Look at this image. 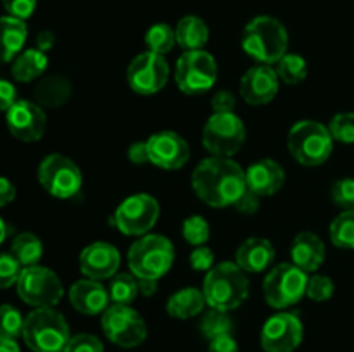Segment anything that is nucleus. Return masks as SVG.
<instances>
[{
    "instance_id": "obj_12",
    "label": "nucleus",
    "mask_w": 354,
    "mask_h": 352,
    "mask_svg": "<svg viewBox=\"0 0 354 352\" xmlns=\"http://www.w3.org/2000/svg\"><path fill=\"white\" fill-rule=\"evenodd\" d=\"M38 182L48 195L55 199H71L78 195L83 185L82 169L62 154H50L38 166Z\"/></svg>"
},
{
    "instance_id": "obj_50",
    "label": "nucleus",
    "mask_w": 354,
    "mask_h": 352,
    "mask_svg": "<svg viewBox=\"0 0 354 352\" xmlns=\"http://www.w3.org/2000/svg\"><path fill=\"white\" fill-rule=\"evenodd\" d=\"M55 43V35L52 31L44 30L37 37V48L41 52H48Z\"/></svg>"
},
{
    "instance_id": "obj_45",
    "label": "nucleus",
    "mask_w": 354,
    "mask_h": 352,
    "mask_svg": "<svg viewBox=\"0 0 354 352\" xmlns=\"http://www.w3.org/2000/svg\"><path fill=\"white\" fill-rule=\"evenodd\" d=\"M259 199H261V197L256 195V193L251 192L249 188H245L244 193H242V195L239 197L237 202H235V209H237L239 213H242V214L258 213Z\"/></svg>"
},
{
    "instance_id": "obj_48",
    "label": "nucleus",
    "mask_w": 354,
    "mask_h": 352,
    "mask_svg": "<svg viewBox=\"0 0 354 352\" xmlns=\"http://www.w3.org/2000/svg\"><path fill=\"white\" fill-rule=\"evenodd\" d=\"M128 159H130L133 164L144 166L149 161V150H147V141H135L128 148Z\"/></svg>"
},
{
    "instance_id": "obj_4",
    "label": "nucleus",
    "mask_w": 354,
    "mask_h": 352,
    "mask_svg": "<svg viewBox=\"0 0 354 352\" xmlns=\"http://www.w3.org/2000/svg\"><path fill=\"white\" fill-rule=\"evenodd\" d=\"M175 247L162 235L147 233L138 237L128 251V268L135 278L159 280L171 269Z\"/></svg>"
},
{
    "instance_id": "obj_43",
    "label": "nucleus",
    "mask_w": 354,
    "mask_h": 352,
    "mask_svg": "<svg viewBox=\"0 0 354 352\" xmlns=\"http://www.w3.org/2000/svg\"><path fill=\"white\" fill-rule=\"evenodd\" d=\"M190 266L196 271H209L214 268V254L209 247L206 245H199L190 252Z\"/></svg>"
},
{
    "instance_id": "obj_13",
    "label": "nucleus",
    "mask_w": 354,
    "mask_h": 352,
    "mask_svg": "<svg viewBox=\"0 0 354 352\" xmlns=\"http://www.w3.org/2000/svg\"><path fill=\"white\" fill-rule=\"evenodd\" d=\"M104 335L123 349L138 347L147 337V326L140 314L130 306L111 304L102 313Z\"/></svg>"
},
{
    "instance_id": "obj_5",
    "label": "nucleus",
    "mask_w": 354,
    "mask_h": 352,
    "mask_svg": "<svg viewBox=\"0 0 354 352\" xmlns=\"http://www.w3.org/2000/svg\"><path fill=\"white\" fill-rule=\"evenodd\" d=\"M69 338L68 321L54 307H38L24 317L23 340L33 352H62Z\"/></svg>"
},
{
    "instance_id": "obj_16",
    "label": "nucleus",
    "mask_w": 354,
    "mask_h": 352,
    "mask_svg": "<svg viewBox=\"0 0 354 352\" xmlns=\"http://www.w3.org/2000/svg\"><path fill=\"white\" fill-rule=\"evenodd\" d=\"M147 150L151 164L166 171H175L189 162L190 148L185 138L176 131H158L147 138Z\"/></svg>"
},
{
    "instance_id": "obj_29",
    "label": "nucleus",
    "mask_w": 354,
    "mask_h": 352,
    "mask_svg": "<svg viewBox=\"0 0 354 352\" xmlns=\"http://www.w3.org/2000/svg\"><path fill=\"white\" fill-rule=\"evenodd\" d=\"M10 254L16 257V261L23 268H30V266H37L40 262L41 255H44V245L37 235L24 231L12 240Z\"/></svg>"
},
{
    "instance_id": "obj_28",
    "label": "nucleus",
    "mask_w": 354,
    "mask_h": 352,
    "mask_svg": "<svg viewBox=\"0 0 354 352\" xmlns=\"http://www.w3.org/2000/svg\"><path fill=\"white\" fill-rule=\"evenodd\" d=\"M48 57L38 48H28L21 52L12 62V76L19 83H30L40 78L47 71Z\"/></svg>"
},
{
    "instance_id": "obj_38",
    "label": "nucleus",
    "mask_w": 354,
    "mask_h": 352,
    "mask_svg": "<svg viewBox=\"0 0 354 352\" xmlns=\"http://www.w3.org/2000/svg\"><path fill=\"white\" fill-rule=\"evenodd\" d=\"M334 282L325 275H313L308 278L306 295L315 302H325L334 295Z\"/></svg>"
},
{
    "instance_id": "obj_6",
    "label": "nucleus",
    "mask_w": 354,
    "mask_h": 352,
    "mask_svg": "<svg viewBox=\"0 0 354 352\" xmlns=\"http://www.w3.org/2000/svg\"><path fill=\"white\" fill-rule=\"evenodd\" d=\"M287 148L299 164L315 168L330 157L334 148L328 126L313 119L297 121L287 135Z\"/></svg>"
},
{
    "instance_id": "obj_37",
    "label": "nucleus",
    "mask_w": 354,
    "mask_h": 352,
    "mask_svg": "<svg viewBox=\"0 0 354 352\" xmlns=\"http://www.w3.org/2000/svg\"><path fill=\"white\" fill-rule=\"evenodd\" d=\"M332 138L341 144H354V113H339L328 124Z\"/></svg>"
},
{
    "instance_id": "obj_25",
    "label": "nucleus",
    "mask_w": 354,
    "mask_h": 352,
    "mask_svg": "<svg viewBox=\"0 0 354 352\" xmlns=\"http://www.w3.org/2000/svg\"><path fill=\"white\" fill-rule=\"evenodd\" d=\"M28 28L23 19L12 16L0 17V62H10L23 50Z\"/></svg>"
},
{
    "instance_id": "obj_15",
    "label": "nucleus",
    "mask_w": 354,
    "mask_h": 352,
    "mask_svg": "<svg viewBox=\"0 0 354 352\" xmlns=\"http://www.w3.org/2000/svg\"><path fill=\"white\" fill-rule=\"evenodd\" d=\"M304 338V326L297 313H279L266 320L261 330L265 352H294Z\"/></svg>"
},
{
    "instance_id": "obj_34",
    "label": "nucleus",
    "mask_w": 354,
    "mask_h": 352,
    "mask_svg": "<svg viewBox=\"0 0 354 352\" xmlns=\"http://www.w3.org/2000/svg\"><path fill=\"white\" fill-rule=\"evenodd\" d=\"M201 331L206 338L213 340V338L221 337V335H232L234 331V321L230 320L225 311L209 309L201 320Z\"/></svg>"
},
{
    "instance_id": "obj_8",
    "label": "nucleus",
    "mask_w": 354,
    "mask_h": 352,
    "mask_svg": "<svg viewBox=\"0 0 354 352\" xmlns=\"http://www.w3.org/2000/svg\"><path fill=\"white\" fill-rule=\"evenodd\" d=\"M159 202L149 193H135L124 199L111 216V224L127 237H144L158 223Z\"/></svg>"
},
{
    "instance_id": "obj_30",
    "label": "nucleus",
    "mask_w": 354,
    "mask_h": 352,
    "mask_svg": "<svg viewBox=\"0 0 354 352\" xmlns=\"http://www.w3.org/2000/svg\"><path fill=\"white\" fill-rule=\"evenodd\" d=\"M109 299L113 304L130 306L138 293V280L131 273H116L109 282Z\"/></svg>"
},
{
    "instance_id": "obj_14",
    "label": "nucleus",
    "mask_w": 354,
    "mask_h": 352,
    "mask_svg": "<svg viewBox=\"0 0 354 352\" xmlns=\"http://www.w3.org/2000/svg\"><path fill=\"white\" fill-rule=\"evenodd\" d=\"M169 78V66L165 55L144 52L130 62L127 79L130 88L138 95H154L165 88Z\"/></svg>"
},
{
    "instance_id": "obj_21",
    "label": "nucleus",
    "mask_w": 354,
    "mask_h": 352,
    "mask_svg": "<svg viewBox=\"0 0 354 352\" xmlns=\"http://www.w3.org/2000/svg\"><path fill=\"white\" fill-rule=\"evenodd\" d=\"M69 300L78 313L86 316L102 314L109 307V292L97 280H80L69 289Z\"/></svg>"
},
{
    "instance_id": "obj_47",
    "label": "nucleus",
    "mask_w": 354,
    "mask_h": 352,
    "mask_svg": "<svg viewBox=\"0 0 354 352\" xmlns=\"http://www.w3.org/2000/svg\"><path fill=\"white\" fill-rule=\"evenodd\" d=\"M207 352H239V344L234 335H221L209 340Z\"/></svg>"
},
{
    "instance_id": "obj_44",
    "label": "nucleus",
    "mask_w": 354,
    "mask_h": 352,
    "mask_svg": "<svg viewBox=\"0 0 354 352\" xmlns=\"http://www.w3.org/2000/svg\"><path fill=\"white\" fill-rule=\"evenodd\" d=\"M235 106H237L235 95L232 92H228V90H220V92L214 93V97L211 99V107H213L214 114L234 113Z\"/></svg>"
},
{
    "instance_id": "obj_3",
    "label": "nucleus",
    "mask_w": 354,
    "mask_h": 352,
    "mask_svg": "<svg viewBox=\"0 0 354 352\" xmlns=\"http://www.w3.org/2000/svg\"><path fill=\"white\" fill-rule=\"evenodd\" d=\"M242 48L259 64H277L289 48V33L277 17L258 16L242 31Z\"/></svg>"
},
{
    "instance_id": "obj_39",
    "label": "nucleus",
    "mask_w": 354,
    "mask_h": 352,
    "mask_svg": "<svg viewBox=\"0 0 354 352\" xmlns=\"http://www.w3.org/2000/svg\"><path fill=\"white\" fill-rule=\"evenodd\" d=\"M23 266L16 261L12 254H0V290L16 285Z\"/></svg>"
},
{
    "instance_id": "obj_11",
    "label": "nucleus",
    "mask_w": 354,
    "mask_h": 352,
    "mask_svg": "<svg viewBox=\"0 0 354 352\" xmlns=\"http://www.w3.org/2000/svg\"><path fill=\"white\" fill-rule=\"evenodd\" d=\"M245 141V126L235 113L214 114L203 128V145L214 157H232Z\"/></svg>"
},
{
    "instance_id": "obj_46",
    "label": "nucleus",
    "mask_w": 354,
    "mask_h": 352,
    "mask_svg": "<svg viewBox=\"0 0 354 352\" xmlns=\"http://www.w3.org/2000/svg\"><path fill=\"white\" fill-rule=\"evenodd\" d=\"M17 102L16 86L7 79L0 78V110H9Z\"/></svg>"
},
{
    "instance_id": "obj_10",
    "label": "nucleus",
    "mask_w": 354,
    "mask_h": 352,
    "mask_svg": "<svg viewBox=\"0 0 354 352\" xmlns=\"http://www.w3.org/2000/svg\"><path fill=\"white\" fill-rule=\"evenodd\" d=\"M16 289L21 300L35 309L57 306L64 295V286L59 276L52 269L38 264L23 268Z\"/></svg>"
},
{
    "instance_id": "obj_26",
    "label": "nucleus",
    "mask_w": 354,
    "mask_h": 352,
    "mask_svg": "<svg viewBox=\"0 0 354 352\" xmlns=\"http://www.w3.org/2000/svg\"><path fill=\"white\" fill-rule=\"evenodd\" d=\"M204 306H206V297H204L203 290L187 286L169 297L166 302V311L169 316L176 317V320H190L203 313Z\"/></svg>"
},
{
    "instance_id": "obj_32",
    "label": "nucleus",
    "mask_w": 354,
    "mask_h": 352,
    "mask_svg": "<svg viewBox=\"0 0 354 352\" xmlns=\"http://www.w3.org/2000/svg\"><path fill=\"white\" fill-rule=\"evenodd\" d=\"M175 43V30L166 23H156L154 26L149 28L147 33H145V45H147V50L154 52V54H168V52L173 50Z\"/></svg>"
},
{
    "instance_id": "obj_19",
    "label": "nucleus",
    "mask_w": 354,
    "mask_h": 352,
    "mask_svg": "<svg viewBox=\"0 0 354 352\" xmlns=\"http://www.w3.org/2000/svg\"><path fill=\"white\" fill-rule=\"evenodd\" d=\"M280 78L275 68L268 64L252 66L241 79V95L251 106L270 104L279 93Z\"/></svg>"
},
{
    "instance_id": "obj_40",
    "label": "nucleus",
    "mask_w": 354,
    "mask_h": 352,
    "mask_svg": "<svg viewBox=\"0 0 354 352\" xmlns=\"http://www.w3.org/2000/svg\"><path fill=\"white\" fill-rule=\"evenodd\" d=\"M335 206L344 211H354V179L342 178L334 183L330 190Z\"/></svg>"
},
{
    "instance_id": "obj_18",
    "label": "nucleus",
    "mask_w": 354,
    "mask_h": 352,
    "mask_svg": "<svg viewBox=\"0 0 354 352\" xmlns=\"http://www.w3.org/2000/svg\"><path fill=\"white\" fill-rule=\"evenodd\" d=\"M121 264L120 251L109 242H93L80 254V271L90 280H111Z\"/></svg>"
},
{
    "instance_id": "obj_27",
    "label": "nucleus",
    "mask_w": 354,
    "mask_h": 352,
    "mask_svg": "<svg viewBox=\"0 0 354 352\" xmlns=\"http://www.w3.org/2000/svg\"><path fill=\"white\" fill-rule=\"evenodd\" d=\"M176 43L183 50H201L209 40V28L199 16H185L175 28Z\"/></svg>"
},
{
    "instance_id": "obj_33",
    "label": "nucleus",
    "mask_w": 354,
    "mask_h": 352,
    "mask_svg": "<svg viewBox=\"0 0 354 352\" xmlns=\"http://www.w3.org/2000/svg\"><path fill=\"white\" fill-rule=\"evenodd\" d=\"M330 240L335 247L354 248V211H344L330 223Z\"/></svg>"
},
{
    "instance_id": "obj_31",
    "label": "nucleus",
    "mask_w": 354,
    "mask_h": 352,
    "mask_svg": "<svg viewBox=\"0 0 354 352\" xmlns=\"http://www.w3.org/2000/svg\"><path fill=\"white\" fill-rule=\"evenodd\" d=\"M277 75H279L280 81L287 83V85H299L306 79L308 76V62L303 55L299 54H289L287 52L275 68Z\"/></svg>"
},
{
    "instance_id": "obj_49",
    "label": "nucleus",
    "mask_w": 354,
    "mask_h": 352,
    "mask_svg": "<svg viewBox=\"0 0 354 352\" xmlns=\"http://www.w3.org/2000/svg\"><path fill=\"white\" fill-rule=\"evenodd\" d=\"M16 199V186L6 176H0V207L7 206Z\"/></svg>"
},
{
    "instance_id": "obj_35",
    "label": "nucleus",
    "mask_w": 354,
    "mask_h": 352,
    "mask_svg": "<svg viewBox=\"0 0 354 352\" xmlns=\"http://www.w3.org/2000/svg\"><path fill=\"white\" fill-rule=\"evenodd\" d=\"M23 314H21L14 306L2 304V306H0V335L16 340L17 337H23Z\"/></svg>"
},
{
    "instance_id": "obj_41",
    "label": "nucleus",
    "mask_w": 354,
    "mask_h": 352,
    "mask_svg": "<svg viewBox=\"0 0 354 352\" xmlns=\"http://www.w3.org/2000/svg\"><path fill=\"white\" fill-rule=\"evenodd\" d=\"M62 352H104V345L95 335L80 333L69 338Z\"/></svg>"
},
{
    "instance_id": "obj_20",
    "label": "nucleus",
    "mask_w": 354,
    "mask_h": 352,
    "mask_svg": "<svg viewBox=\"0 0 354 352\" xmlns=\"http://www.w3.org/2000/svg\"><path fill=\"white\" fill-rule=\"evenodd\" d=\"M286 182V171L273 159H259L245 169V186L259 197H272Z\"/></svg>"
},
{
    "instance_id": "obj_51",
    "label": "nucleus",
    "mask_w": 354,
    "mask_h": 352,
    "mask_svg": "<svg viewBox=\"0 0 354 352\" xmlns=\"http://www.w3.org/2000/svg\"><path fill=\"white\" fill-rule=\"evenodd\" d=\"M138 280V293L145 297H151L158 292V280H145V278H137Z\"/></svg>"
},
{
    "instance_id": "obj_7",
    "label": "nucleus",
    "mask_w": 354,
    "mask_h": 352,
    "mask_svg": "<svg viewBox=\"0 0 354 352\" xmlns=\"http://www.w3.org/2000/svg\"><path fill=\"white\" fill-rule=\"evenodd\" d=\"M308 273L292 262H282L270 269L263 282V295L268 306L287 309L306 295Z\"/></svg>"
},
{
    "instance_id": "obj_9",
    "label": "nucleus",
    "mask_w": 354,
    "mask_h": 352,
    "mask_svg": "<svg viewBox=\"0 0 354 352\" xmlns=\"http://www.w3.org/2000/svg\"><path fill=\"white\" fill-rule=\"evenodd\" d=\"M175 79L185 95H201L214 86L218 79V66L213 55L201 50H187L176 61Z\"/></svg>"
},
{
    "instance_id": "obj_53",
    "label": "nucleus",
    "mask_w": 354,
    "mask_h": 352,
    "mask_svg": "<svg viewBox=\"0 0 354 352\" xmlns=\"http://www.w3.org/2000/svg\"><path fill=\"white\" fill-rule=\"evenodd\" d=\"M6 237H7V226L6 223H3L2 217H0V245H2V242L6 240Z\"/></svg>"
},
{
    "instance_id": "obj_2",
    "label": "nucleus",
    "mask_w": 354,
    "mask_h": 352,
    "mask_svg": "<svg viewBox=\"0 0 354 352\" xmlns=\"http://www.w3.org/2000/svg\"><path fill=\"white\" fill-rule=\"evenodd\" d=\"M203 293L211 309L234 311L249 297L248 273L237 262L225 261L209 269L203 283Z\"/></svg>"
},
{
    "instance_id": "obj_42",
    "label": "nucleus",
    "mask_w": 354,
    "mask_h": 352,
    "mask_svg": "<svg viewBox=\"0 0 354 352\" xmlns=\"http://www.w3.org/2000/svg\"><path fill=\"white\" fill-rule=\"evenodd\" d=\"M2 6L9 16L24 21L33 16L37 9V0H2Z\"/></svg>"
},
{
    "instance_id": "obj_24",
    "label": "nucleus",
    "mask_w": 354,
    "mask_h": 352,
    "mask_svg": "<svg viewBox=\"0 0 354 352\" xmlns=\"http://www.w3.org/2000/svg\"><path fill=\"white\" fill-rule=\"evenodd\" d=\"M73 95V86L69 79L62 75H48L41 78L35 86V99L40 107L59 109Z\"/></svg>"
},
{
    "instance_id": "obj_52",
    "label": "nucleus",
    "mask_w": 354,
    "mask_h": 352,
    "mask_svg": "<svg viewBox=\"0 0 354 352\" xmlns=\"http://www.w3.org/2000/svg\"><path fill=\"white\" fill-rule=\"evenodd\" d=\"M0 352H21L19 345L14 338H7L0 335Z\"/></svg>"
},
{
    "instance_id": "obj_23",
    "label": "nucleus",
    "mask_w": 354,
    "mask_h": 352,
    "mask_svg": "<svg viewBox=\"0 0 354 352\" xmlns=\"http://www.w3.org/2000/svg\"><path fill=\"white\" fill-rule=\"evenodd\" d=\"M290 259L303 271H318L325 261V244L313 231H301L290 244Z\"/></svg>"
},
{
    "instance_id": "obj_1",
    "label": "nucleus",
    "mask_w": 354,
    "mask_h": 352,
    "mask_svg": "<svg viewBox=\"0 0 354 352\" xmlns=\"http://www.w3.org/2000/svg\"><path fill=\"white\" fill-rule=\"evenodd\" d=\"M196 195L209 207L223 209L235 206L244 193L245 171L230 157H209L201 161L192 173Z\"/></svg>"
},
{
    "instance_id": "obj_36",
    "label": "nucleus",
    "mask_w": 354,
    "mask_h": 352,
    "mask_svg": "<svg viewBox=\"0 0 354 352\" xmlns=\"http://www.w3.org/2000/svg\"><path fill=\"white\" fill-rule=\"evenodd\" d=\"M182 233L183 238H185L190 245L199 247V245H204L209 240V223H207L203 216H199V214H194V216H189L183 221Z\"/></svg>"
},
{
    "instance_id": "obj_17",
    "label": "nucleus",
    "mask_w": 354,
    "mask_h": 352,
    "mask_svg": "<svg viewBox=\"0 0 354 352\" xmlns=\"http://www.w3.org/2000/svg\"><path fill=\"white\" fill-rule=\"evenodd\" d=\"M6 123L10 135L21 141H37L44 137L47 116L44 107L31 100H17L6 113Z\"/></svg>"
},
{
    "instance_id": "obj_22",
    "label": "nucleus",
    "mask_w": 354,
    "mask_h": 352,
    "mask_svg": "<svg viewBox=\"0 0 354 352\" xmlns=\"http://www.w3.org/2000/svg\"><path fill=\"white\" fill-rule=\"evenodd\" d=\"M275 261V247L268 238L251 237L242 242L235 254V262L245 273H263Z\"/></svg>"
}]
</instances>
